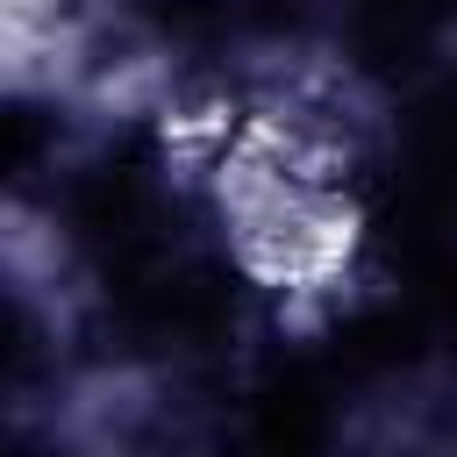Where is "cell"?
I'll return each instance as SVG.
<instances>
[{"label": "cell", "mask_w": 457, "mask_h": 457, "mask_svg": "<svg viewBox=\"0 0 457 457\" xmlns=\"http://www.w3.org/2000/svg\"><path fill=\"white\" fill-rule=\"evenodd\" d=\"M207 193L236 264L286 300L336 293L357 264L364 214L343 157L307 114H221L207 121Z\"/></svg>", "instance_id": "6da1fadb"}]
</instances>
